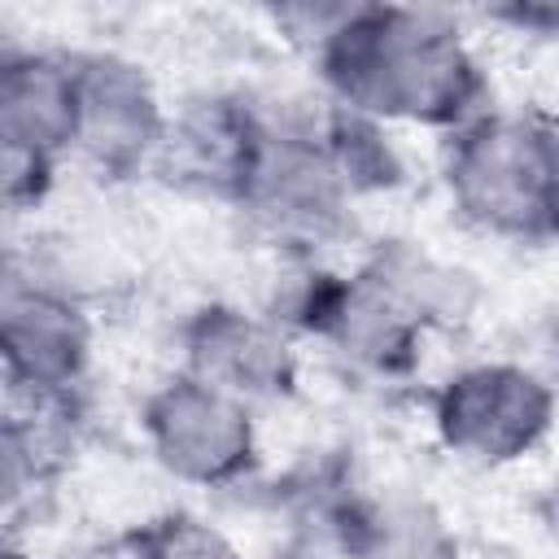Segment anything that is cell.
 <instances>
[{"mask_svg":"<svg viewBox=\"0 0 559 559\" xmlns=\"http://www.w3.org/2000/svg\"><path fill=\"white\" fill-rule=\"evenodd\" d=\"M367 271L402 301V310L428 332L432 323H459L467 319L472 301H476V288H472V275L415 249V245H402L393 240L389 249H380Z\"/></svg>","mask_w":559,"mask_h":559,"instance_id":"8fae6325","label":"cell"},{"mask_svg":"<svg viewBox=\"0 0 559 559\" xmlns=\"http://www.w3.org/2000/svg\"><path fill=\"white\" fill-rule=\"evenodd\" d=\"M52 166H57V157H44L31 144L0 131V210L35 205L52 183Z\"/></svg>","mask_w":559,"mask_h":559,"instance_id":"5bb4252c","label":"cell"},{"mask_svg":"<svg viewBox=\"0 0 559 559\" xmlns=\"http://www.w3.org/2000/svg\"><path fill=\"white\" fill-rule=\"evenodd\" d=\"M140 428L162 472L183 485H231L258 459L253 406L188 371L170 376L148 393Z\"/></svg>","mask_w":559,"mask_h":559,"instance_id":"5b68a950","label":"cell"},{"mask_svg":"<svg viewBox=\"0 0 559 559\" xmlns=\"http://www.w3.org/2000/svg\"><path fill=\"white\" fill-rule=\"evenodd\" d=\"M74 127V70L52 52L0 57V131L31 144L44 157L70 153Z\"/></svg>","mask_w":559,"mask_h":559,"instance_id":"30bf717a","label":"cell"},{"mask_svg":"<svg viewBox=\"0 0 559 559\" xmlns=\"http://www.w3.org/2000/svg\"><path fill=\"white\" fill-rule=\"evenodd\" d=\"M227 188L262 227L297 240L332 236L354 201L323 127L262 122L249 114L227 166Z\"/></svg>","mask_w":559,"mask_h":559,"instance_id":"3957f363","label":"cell"},{"mask_svg":"<svg viewBox=\"0 0 559 559\" xmlns=\"http://www.w3.org/2000/svg\"><path fill=\"white\" fill-rule=\"evenodd\" d=\"M70 70H74L70 153H79L105 175H127L166 148L170 114L153 79L135 61L118 52H87V57H70Z\"/></svg>","mask_w":559,"mask_h":559,"instance_id":"8992f818","label":"cell"},{"mask_svg":"<svg viewBox=\"0 0 559 559\" xmlns=\"http://www.w3.org/2000/svg\"><path fill=\"white\" fill-rule=\"evenodd\" d=\"M39 467H44V454H39L31 419L0 406V520L13 515L35 493Z\"/></svg>","mask_w":559,"mask_h":559,"instance_id":"4fadbf2b","label":"cell"},{"mask_svg":"<svg viewBox=\"0 0 559 559\" xmlns=\"http://www.w3.org/2000/svg\"><path fill=\"white\" fill-rule=\"evenodd\" d=\"M92 362L87 310L39 280L0 284V384L57 397L70 393Z\"/></svg>","mask_w":559,"mask_h":559,"instance_id":"52a82bcc","label":"cell"},{"mask_svg":"<svg viewBox=\"0 0 559 559\" xmlns=\"http://www.w3.org/2000/svg\"><path fill=\"white\" fill-rule=\"evenodd\" d=\"M310 328L354 367L393 376L415 358L424 328L402 310V301L362 266L314 293Z\"/></svg>","mask_w":559,"mask_h":559,"instance_id":"9c48e42d","label":"cell"},{"mask_svg":"<svg viewBox=\"0 0 559 559\" xmlns=\"http://www.w3.org/2000/svg\"><path fill=\"white\" fill-rule=\"evenodd\" d=\"M445 188L454 210L502 240L542 245L555 236L559 153L546 114L480 109L450 131Z\"/></svg>","mask_w":559,"mask_h":559,"instance_id":"7a4b0ae2","label":"cell"},{"mask_svg":"<svg viewBox=\"0 0 559 559\" xmlns=\"http://www.w3.org/2000/svg\"><path fill=\"white\" fill-rule=\"evenodd\" d=\"M135 559H245V550L210 520L175 511L140 528Z\"/></svg>","mask_w":559,"mask_h":559,"instance_id":"7c38bea8","label":"cell"},{"mask_svg":"<svg viewBox=\"0 0 559 559\" xmlns=\"http://www.w3.org/2000/svg\"><path fill=\"white\" fill-rule=\"evenodd\" d=\"M314 57L336 105L376 127L454 131L485 109L476 52L441 9L336 4L314 35Z\"/></svg>","mask_w":559,"mask_h":559,"instance_id":"6da1fadb","label":"cell"},{"mask_svg":"<svg viewBox=\"0 0 559 559\" xmlns=\"http://www.w3.org/2000/svg\"><path fill=\"white\" fill-rule=\"evenodd\" d=\"M183 345H188V362H183L188 376L218 384L249 406L262 397L288 393V384L297 376V358H293L288 336L275 323L245 314V310H231V306L201 310L188 323Z\"/></svg>","mask_w":559,"mask_h":559,"instance_id":"ba28073f","label":"cell"},{"mask_svg":"<svg viewBox=\"0 0 559 559\" xmlns=\"http://www.w3.org/2000/svg\"><path fill=\"white\" fill-rule=\"evenodd\" d=\"M555 415L546 376L524 362H467L432 393V428L441 445L467 463L502 467L528 459Z\"/></svg>","mask_w":559,"mask_h":559,"instance_id":"277c9868","label":"cell"}]
</instances>
